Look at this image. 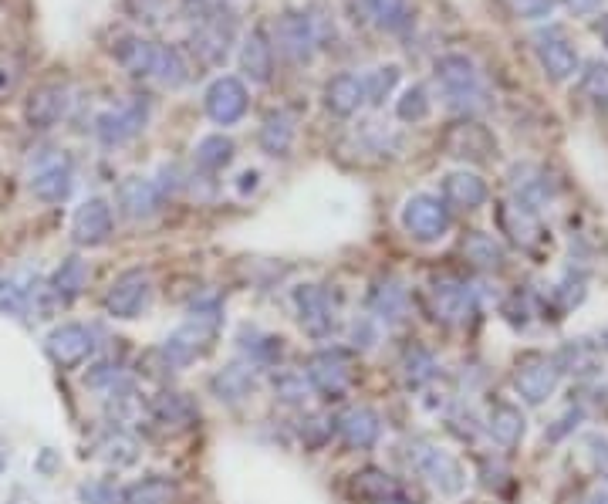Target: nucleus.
I'll return each mask as SVG.
<instances>
[{
    "label": "nucleus",
    "mask_w": 608,
    "mask_h": 504,
    "mask_svg": "<svg viewBox=\"0 0 608 504\" xmlns=\"http://www.w3.org/2000/svg\"><path fill=\"white\" fill-rule=\"evenodd\" d=\"M183 14L193 24V51L203 65H223L230 55V44L237 38V21L230 11L210 4V0H183Z\"/></svg>",
    "instance_id": "1"
},
{
    "label": "nucleus",
    "mask_w": 608,
    "mask_h": 504,
    "mask_svg": "<svg viewBox=\"0 0 608 504\" xmlns=\"http://www.w3.org/2000/svg\"><path fill=\"white\" fill-rule=\"evenodd\" d=\"M220 329V302L217 298H207V302H196L190 318L163 342V356L173 369H183L190 362L203 359L217 339Z\"/></svg>",
    "instance_id": "2"
},
{
    "label": "nucleus",
    "mask_w": 608,
    "mask_h": 504,
    "mask_svg": "<svg viewBox=\"0 0 608 504\" xmlns=\"http://www.w3.org/2000/svg\"><path fill=\"white\" fill-rule=\"evenodd\" d=\"M436 82H440L446 105L460 116H480L490 109V92L467 55H443L436 61Z\"/></svg>",
    "instance_id": "3"
},
{
    "label": "nucleus",
    "mask_w": 608,
    "mask_h": 504,
    "mask_svg": "<svg viewBox=\"0 0 608 504\" xmlns=\"http://www.w3.org/2000/svg\"><path fill=\"white\" fill-rule=\"evenodd\" d=\"M409 464L416 474H423L433 491H440L443 498H460L467 488V471H463L460 457L450 450L429 444V440H409Z\"/></svg>",
    "instance_id": "4"
},
{
    "label": "nucleus",
    "mask_w": 608,
    "mask_h": 504,
    "mask_svg": "<svg viewBox=\"0 0 608 504\" xmlns=\"http://www.w3.org/2000/svg\"><path fill=\"white\" fill-rule=\"evenodd\" d=\"M480 298L484 291L463 278H453V274H443V278H433L429 285V308H433V318L443 325H470L480 312Z\"/></svg>",
    "instance_id": "5"
},
{
    "label": "nucleus",
    "mask_w": 608,
    "mask_h": 504,
    "mask_svg": "<svg viewBox=\"0 0 608 504\" xmlns=\"http://www.w3.org/2000/svg\"><path fill=\"white\" fill-rule=\"evenodd\" d=\"M399 224L413 241L419 244H436L450 234V207L443 203V197H433V193H413L399 210Z\"/></svg>",
    "instance_id": "6"
},
{
    "label": "nucleus",
    "mask_w": 608,
    "mask_h": 504,
    "mask_svg": "<svg viewBox=\"0 0 608 504\" xmlns=\"http://www.w3.org/2000/svg\"><path fill=\"white\" fill-rule=\"evenodd\" d=\"M561 383V369L554 356L544 352H524L514 366V389L527 406H541L554 396V389Z\"/></svg>",
    "instance_id": "7"
},
{
    "label": "nucleus",
    "mask_w": 608,
    "mask_h": 504,
    "mask_svg": "<svg viewBox=\"0 0 608 504\" xmlns=\"http://www.w3.org/2000/svg\"><path fill=\"white\" fill-rule=\"evenodd\" d=\"M291 305L298 312V325L311 339H328L338 329V308L328 288L321 285H298L291 291Z\"/></svg>",
    "instance_id": "8"
},
{
    "label": "nucleus",
    "mask_w": 608,
    "mask_h": 504,
    "mask_svg": "<svg viewBox=\"0 0 608 504\" xmlns=\"http://www.w3.org/2000/svg\"><path fill=\"white\" fill-rule=\"evenodd\" d=\"M304 376H308V383L318 396H325V400H342L348 389H352V379H355L352 356H348L345 349H321L308 359Z\"/></svg>",
    "instance_id": "9"
},
{
    "label": "nucleus",
    "mask_w": 608,
    "mask_h": 504,
    "mask_svg": "<svg viewBox=\"0 0 608 504\" xmlns=\"http://www.w3.org/2000/svg\"><path fill=\"white\" fill-rule=\"evenodd\" d=\"M149 298H152L149 271L129 268L112 281L109 291H105V312L112 318H122V322H132V318H139L149 308Z\"/></svg>",
    "instance_id": "10"
},
{
    "label": "nucleus",
    "mask_w": 608,
    "mask_h": 504,
    "mask_svg": "<svg viewBox=\"0 0 608 504\" xmlns=\"http://www.w3.org/2000/svg\"><path fill=\"white\" fill-rule=\"evenodd\" d=\"M31 193L44 203H61L68 200L71 187H75V166L65 153L51 149V153H41L31 166Z\"/></svg>",
    "instance_id": "11"
},
{
    "label": "nucleus",
    "mask_w": 608,
    "mask_h": 504,
    "mask_svg": "<svg viewBox=\"0 0 608 504\" xmlns=\"http://www.w3.org/2000/svg\"><path fill=\"white\" fill-rule=\"evenodd\" d=\"M146 122H149V102L132 95V99H125L122 105H115V109L102 112V116L95 119V136L102 139L105 146H122L129 143V139H136L139 132L146 129Z\"/></svg>",
    "instance_id": "12"
},
{
    "label": "nucleus",
    "mask_w": 608,
    "mask_h": 504,
    "mask_svg": "<svg viewBox=\"0 0 608 504\" xmlns=\"http://www.w3.org/2000/svg\"><path fill=\"white\" fill-rule=\"evenodd\" d=\"M534 55H538L544 75H548L551 82H568L581 65L575 44L568 41L565 28H558V24L534 34Z\"/></svg>",
    "instance_id": "13"
},
{
    "label": "nucleus",
    "mask_w": 608,
    "mask_h": 504,
    "mask_svg": "<svg viewBox=\"0 0 608 504\" xmlns=\"http://www.w3.org/2000/svg\"><path fill=\"white\" fill-rule=\"evenodd\" d=\"M277 44H281V51L291 61L304 65V61L315 58V51L321 44L318 21L304 11H284L281 17H277Z\"/></svg>",
    "instance_id": "14"
},
{
    "label": "nucleus",
    "mask_w": 608,
    "mask_h": 504,
    "mask_svg": "<svg viewBox=\"0 0 608 504\" xmlns=\"http://www.w3.org/2000/svg\"><path fill=\"white\" fill-rule=\"evenodd\" d=\"M44 349H48V356L55 366L75 369L95 352V332L82 322H65V325H58V329L48 332Z\"/></svg>",
    "instance_id": "15"
},
{
    "label": "nucleus",
    "mask_w": 608,
    "mask_h": 504,
    "mask_svg": "<svg viewBox=\"0 0 608 504\" xmlns=\"http://www.w3.org/2000/svg\"><path fill=\"white\" fill-rule=\"evenodd\" d=\"M247 85L234 75H223L207 88V99H203V109L207 116L217 122V126H237L240 119L247 116Z\"/></svg>",
    "instance_id": "16"
},
{
    "label": "nucleus",
    "mask_w": 608,
    "mask_h": 504,
    "mask_svg": "<svg viewBox=\"0 0 608 504\" xmlns=\"http://www.w3.org/2000/svg\"><path fill=\"white\" fill-rule=\"evenodd\" d=\"M112 203L105 197H88L71 217V237L82 247H98L112 237Z\"/></svg>",
    "instance_id": "17"
},
{
    "label": "nucleus",
    "mask_w": 608,
    "mask_h": 504,
    "mask_svg": "<svg viewBox=\"0 0 608 504\" xmlns=\"http://www.w3.org/2000/svg\"><path fill=\"white\" fill-rule=\"evenodd\" d=\"M497 224L517 247L524 251H534L541 241H544V227H541V217L534 207H527L521 200H504L497 207Z\"/></svg>",
    "instance_id": "18"
},
{
    "label": "nucleus",
    "mask_w": 608,
    "mask_h": 504,
    "mask_svg": "<svg viewBox=\"0 0 608 504\" xmlns=\"http://www.w3.org/2000/svg\"><path fill=\"white\" fill-rule=\"evenodd\" d=\"M115 200H119V210L129 220H149L152 214H159L166 197L159 193L156 180H146V176H125L119 183Z\"/></svg>",
    "instance_id": "19"
},
{
    "label": "nucleus",
    "mask_w": 608,
    "mask_h": 504,
    "mask_svg": "<svg viewBox=\"0 0 608 504\" xmlns=\"http://www.w3.org/2000/svg\"><path fill=\"white\" fill-rule=\"evenodd\" d=\"M369 312L375 322H386V325H399L406 322L409 315V291L399 278H379L369 291Z\"/></svg>",
    "instance_id": "20"
},
{
    "label": "nucleus",
    "mask_w": 608,
    "mask_h": 504,
    "mask_svg": "<svg viewBox=\"0 0 608 504\" xmlns=\"http://www.w3.org/2000/svg\"><path fill=\"white\" fill-rule=\"evenodd\" d=\"M68 105L71 99L65 85H41L31 92L28 105H24V116H28L34 129H51L68 116Z\"/></svg>",
    "instance_id": "21"
},
{
    "label": "nucleus",
    "mask_w": 608,
    "mask_h": 504,
    "mask_svg": "<svg viewBox=\"0 0 608 504\" xmlns=\"http://www.w3.org/2000/svg\"><path fill=\"white\" fill-rule=\"evenodd\" d=\"M507 180H511L514 200H521V203H527V207H534V210H541L544 203L554 197V180L548 176V170H541V166H534V163L511 166Z\"/></svg>",
    "instance_id": "22"
},
{
    "label": "nucleus",
    "mask_w": 608,
    "mask_h": 504,
    "mask_svg": "<svg viewBox=\"0 0 608 504\" xmlns=\"http://www.w3.org/2000/svg\"><path fill=\"white\" fill-rule=\"evenodd\" d=\"M335 423H338V433H342V440L352 450L375 447V440H379V433H382L379 413L369 410V406H348V410Z\"/></svg>",
    "instance_id": "23"
},
{
    "label": "nucleus",
    "mask_w": 608,
    "mask_h": 504,
    "mask_svg": "<svg viewBox=\"0 0 608 504\" xmlns=\"http://www.w3.org/2000/svg\"><path fill=\"white\" fill-rule=\"evenodd\" d=\"M484 427H487L490 437H494V444H500L504 450H514L524 440L527 420H524L521 406H514V403H507V400H497V403H490Z\"/></svg>",
    "instance_id": "24"
},
{
    "label": "nucleus",
    "mask_w": 608,
    "mask_h": 504,
    "mask_svg": "<svg viewBox=\"0 0 608 504\" xmlns=\"http://www.w3.org/2000/svg\"><path fill=\"white\" fill-rule=\"evenodd\" d=\"M554 362H558L561 376L568 373L575 379H592L602 373V349H598L592 339H571L558 349Z\"/></svg>",
    "instance_id": "25"
},
{
    "label": "nucleus",
    "mask_w": 608,
    "mask_h": 504,
    "mask_svg": "<svg viewBox=\"0 0 608 504\" xmlns=\"http://www.w3.org/2000/svg\"><path fill=\"white\" fill-rule=\"evenodd\" d=\"M487 183L477 173L456 170L443 176V203L453 210H477L487 203Z\"/></svg>",
    "instance_id": "26"
},
{
    "label": "nucleus",
    "mask_w": 608,
    "mask_h": 504,
    "mask_svg": "<svg viewBox=\"0 0 608 504\" xmlns=\"http://www.w3.org/2000/svg\"><path fill=\"white\" fill-rule=\"evenodd\" d=\"M210 389L223 403L247 400L257 389V366H250V362H230V366H223L220 373L210 379Z\"/></svg>",
    "instance_id": "27"
},
{
    "label": "nucleus",
    "mask_w": 608,
    "mask_h": 504,
    "mask_svg": "<svg viewBox=\"0 0 608 504\" xmlns=\"http://www.w3.org/2000/svg\"><path fill=\"white\" fill-rule=\"evenodd\" d=\"M365 105V85H362V75H352V72H342L335 75L332 82L325 85V109L332 116H355Z\"/></svg>",
    "instance_id": "28"
},
{
    "label": "nucleus",
    "mask_w": 608,
    "mask_h": 504,
    "mask_svg": "<svg viewBox=\"0 0 608 504\" xmlns=\"http://www.w3.org/2000/svg\"><path fill=\"white\" fill-rule=\"evenodd\" d=\"M240 68L247 72L250 82L264 85L271 82L274 75V48L271 41H267V34L261 28H254L244 38V44H240Z\"/></svg>",
    "instance_id": "29"
},
{
    "label": "nucleus",
    "mask_w": 608,
    "mask_h": 504,
    "mask_svg": "<svg viewBox=\"0 0 608 504\" xmlns=\"http://www.w3.org/2000/svg\"><path fill=\"white\" fill-rule=\"evenodd\" d=\"M237 346L240 352L247 356L250 366H277V359L284 356V346H281V339L271 332H264V329H257V325H240V332H237Z\"/></svg>",
    "instance_id": "30"
},
{
    "label": "nucleus",
    "mask_w": 608,
    "mask_h": 504,
    "mask_svg": "<svg viewBox=\"0 0 608 504\" xmlns=\"http://www.w3.org/2000/svg\"><path fill=\"white\" fill-rule=\"evenodd\" d=\"M159 44L149 38H122L115 44V58L129 75L136 78H152V68H156Z\"/></svg>",
    "instance_id": "31"
},
{
    "label": "nucleus",
    "mask_w": 608,
    "mask_h": 504,
    "mask_svg": "<svg viewBox=\"0 0 608 504\" xmlns=\"http://www.w3.org/2000/svg\"><path fill=\"white\" fill-rule=\"evenodd\" d=\"M149 417L163 427H190L196 420V406L186 393H159L149 400Z\"/></svg>",
    "instance_id": "32"
},
{
    "label": "nucleus",
    "mask_w": 608,
    "mask_h": 504,
    "mask_svg": "<svg viewBox=\"0 0 608 504\" xmlns=\"http://www.w3.org/2000/svg\"><path fill=\"white\" fill-rule=\"evenodd\" d=\"M51 291H55L58 295V302L65 305V302H71V298H78L85 291V285H88V264L78 258V254H71V258H65L61 261V268L51 274Z\"/></svg>",
    "instance_id": "33"
},
{
    "label": "nucleus",
    "mask_w": 608,
    "mask_h": 504,
    "mask_svg": "<svg viewBox=\"0 0 608 504\" xmlns=\"http://www.w3.org/2000/svg\"><path fill=\"white\" fill-rule=\"evenodd\" d=\"M494 149V139L484 126L477 122H463V126L453 129L450 136V153L460 159H487V153Z\"/></svg>",
    "instance_id": "34"
},
{
    "label": "nucleus",
    "mask_w": 608,
    "mask_h": 504,
    "mask_svg": "<svg viewBox=\"0 0 608 504\" xmlns=\"http://www.w3.org/2000/svg\"><path fill=\"white\" fill-rule=\"evenodd\" d=\"M291 146H294V119L284 109H277L261 126V149L267 156H288Z\"/></svg>",
    "instance_id": "35"
},
{
    "label": "nucleus",
    "mask_w": 608,
    "mask_h": 504,
    "mask_svg": "<svg viewBox=\"0 0 608 504\" xmlns=\"http://www.w3.org/2000/svg\"><path fill=\"white\" fill-rule=\"evenodd\" d=\"M463 258L473 261L477 268L484 271H500L504 268V244L497 241L494 234H484V231H473L467 234V241H463Z\"/></svg>",
    "instance_id": "36"
},
{
    "label": "nucleus",
    "mask_w": 608,
    "mask_h": 504,
    "mask_svg": "<svg viewBox=\"0 0 608 504\" xmlns=\"http://www.w3.org/2000/svg\"><path fill=\"white\" fill-rule=\"evenodd\" d=\"M95 454H98V461H102V464H109V467H115V471H122V467H132V464L139 461V444H136V437H129V433L112 430L109 437L98 440Z\"/></svg>",
    "instance_id": "37"
},
{
    "label": "nucleus",
    "mask_w": 608,
    "mask_h": 504,
    "mask_svg": "<svg viewBox=\"0 0 608 504\" xmlns=\"http://www.w3.org/2000/svg\"><path fill=\"white\" fill-rule=\"evenodd\" d=\"M436 373H440V362H436V356L423 346H413L402 356V383H406L409 389H423L436 379Z\"/></svg>",
    "instance_id": "38"
},
{
    "label": "nucleus",
    "mask_w": 608,
    "mask_h": 504,
    "mask_svg": "<svg viewBox=\"0 0 608 504\" xmlns=\"http://www.w3.org/2000/svg\"><path fill=\"white\" fill-rule=\"evenodd\" d=\"M234 153H237L234 139L223 136V132H213V136H203L200 143H196V149H193L196 166H200V170H210V173L223 170V166H227L230 159H234Z\"/></svg>",
    "instance_id": "39"
},
{
    "label": "nucleus",
    "mask_w": 608,
    "mask_h": 504,
    "mask_svg": "<svg viewBox=\"0 0 608 504\" xmlns=\"http://www.w3.org/2000/svg\"><path fill=\"white\" fill-rule=\"evenodd\" d=\"M362 4L382 31H406L409 24H413L409 0H362Z\"/></svg>",
    "instance_id": "40"
},
{
    "label": "nucleus",
    "mask_w": 608,
    "mask_h": 504,
    "mask_svg": "<svg viewBox=\"0 0 608 504\" xmlns=\"http://www.w3.org/2000/svg\"><path fill=\"white\" fill-rule=\"evenodd\" d=\"M169 498H173V484L166 477H146L119 491V504H169Z\"/></svg>",
    "instance_id": "41"
},
{
    "label": "nucleus",
    "mask_w": 608,
    "mask_h": 504,
    "mask_svg": "<svg viewBox=\"0 0 608 504\" xmlns=\"http://www.w3.org/2000/svg\"><path fill=\"white\" fill-rule=\"evenodd\" d=\"M152 78L166 88H180L186 78H190V68H186L183 55L169 44H159V55H156V68H152Z\"/></svg>",
    "instance_id": "42"
},
{
    "label": "nucleus",
    "mask_w": 608,
    "mask_h": 504,
    "mask_svg": "<svg viewBox=\"0 0 608 504\" xmlns=\"http://www.w3.org/2000/svg\"><path fill=\"white\" fill-rule=\"evenodd\" d=\"M31 312V281L0 278V315L24 318Z\"/></svg>",
    "instance_id": "43"
},
{
    "label": "nucleus",
    "mask_w": 608,
    "mask_h": 504,
    "mask_svg": "<svg viewBox=\"0 0 608 504\" xmlns=\"http://www.w3.org/2000/svg\"><path fill=\"white\" fill-rule=\"evenodd\" d=\"M588 291V278L575 268H568L565 274L558 278V285L551 288V302L558 312H571L575 305H581V298H585Z\"/></svg>",
    "instance_id": "44"
},
{
    "label": "nucleus",
    "mask_w": 608,
    "mask_h": 504,
    "mask_svg": "<svg viewBox=\"0 0 608 504\" xmlns=\"http://www.w3.org/2000/svg\"><path fill=\"white\" fill-rule=\"evenodd\" d=\"M274 393L288 406H304L315 389H311L308 376L298 373V369H281V373H274Z\"/></svg>",
    "instance_id": "45"
},
{
    "label": "nucleus",
    "mask_w": 608,
    "mask_h": 504,
    "mask_svg": "<svg viewBox=\"0 0 608 504\" xmlns=\"http://www.w3.org/2000/svg\"><path fill=\"white\" fill-rule=\"evenodd\" d=\"M399 82V68L396 65H379L372 72L362 75V85H365V102L372 105H382L392 95V88Z\"/></svg>",
    "instance_id": "46"
},
{
    "label": "nucleus",
    "mask_w": 608,
    "mask_h": 504,
    "mask_svg": "<svg viewBox=\"0 0 608 504\" xmlns=\"http://www.w3.org/2000/svg\"><path fill=\"white\" fill-rule=\"evenodd\" d=\"M396 116L402 122H423L429 116V95L423 85H413L402 92V99L396 102Z\"/></svg>",
    "instance_id": "47"
},
{
    "label": "nucleus",
    "mask_w": 608,
    "mask_h": 504,
    "mask_svg": "<svg viewBox=\"0 0 608 504\" xmlns=\"http://www.w3.org/2000/svg\"><path fill=\"white\" fill-rule=\"evenodd\" d=\"M355 491L362 494V498H382V494L396 491V484H392V477L386 471H379V467H365L362 474H355Z\"/></svg>",
    "instance_id": "48"
},
{
    "label": "nucleus",
    "mask_w": 608,
    "mask_h": 504,
    "mask_svg": "<svg viewBox=\"0 0 608 504\" xmlns=\"http://www.w3.org/2000/svg\"><path fill=\"white\" fill-rule=\"evenodd\" d=\"M581 450H585V457L592 461V467L598 474H608V437L598 430H588L585 437H581Z\"/></svg>",
    "instance_id": "49"
},
{
    "label": "nucleus",
    "mask_w": 608,
    "mask_h": 504,
    "mask_svg": "<svg viewBox=\"0 0 608 504\" xmlns=\"http://www.w3.org/2000/svg\"><path fill=\"white\" fill-rule=\"evenodd\" d=\"M581 88L592 99H608V61H588L581 72Z\"/></svg>",
    "instance_id": "50"
},
{
    "label": "nucleus",
    "mask_w": 608,
    "mask_h": 504,
    "mask_svg": "<svg viewBox=\"0 0 608 504\" xmlns=\"http://www.w3.org/2000/svg\"><path fill=\"white\" fill-rule=\"evenodd\" d=\"M328 437H332V420H325V417H308V420H301V440H304V447H321Z\"/></svg>",
    "instance_id": "51"
},
{
    "label": "nucleus",
    "mask_w": 608,
    "mask_h": 504,
    "mask_svg": "<svg viewBox=\"0 0 608 504\" xmlns=\"http://www.w3.org/2000/svg\"><path fill=\"white\" fill-rule=\"evenodd\" d=\"M517 14L521 17H531V21H538V17H548L554 7H558V0H514Z\"/></svg>",
    "instance_id": "52"
},
{
    "label": "nucleus",
    "mask_w": 608,
    "mask_h": 504,
    "mask_svg": "<svg viewBox=\"0 0 608 504\" xmlns=\"http://www.w3.org/2000/svg\"><path fill=\"white\" fill-rule=\"evenodd\" d=\"M352 339H355V346H362V349L372 346V342H375V329H372L369 318H362V322L352 325Z\"/></svg>",
    "instance_id": "53"
},
{
    "label": "nucleus",
    "mask_w": 608,
    "mask_h": 504,
    "mask_svg": "<svg viewBox=\"0 0 608 504\" xmlns=\"http://www.w3.org/2000/svg\"><path fill=\"white\" fill-rule=\"evenodd\" d=\"M598 4H602V0H568L571 14H578V17L595 14V11H598Z\"/></svg>",
    "instance_id": "54"
},
{
    "label": "nucleus",
    "mask_w": 608,
    "mask_h": 504,
    "mask_svg": "<svg viewBox=\"0 0 608 504\" xmlns=\"http://www.w3.org/2000/svg\"><path fill=\"white\" fill-rule=\"evenodd\" d=\"M372 504H413V501H409V498H406V494H402V491L396 488V491L382 494V498H375Z\"/></svg>",
    "instance_id": "55"
},
{
    "label": "nucleus",
    "mask_w": 608,
    "mask_h": 504,
    "mask_svg": "<svg viewBox=\"0 0 608 504\" xmlns=\"http://www.w3.org/2000/svg\"><path fill=\"white\" fill-rule=\"evenodd\" d=\"M257 180H261V176H257L254 170H247V173H240V183H237V187H240V193H247V190H254L257 187Z\"/></svg>",
    "instance_id": "56"
},
{
    "label": "nucleus",
    "mask_w": 608,
    "mask_h": 504,
    "mask_svg": "<svg viewBox=\"0 0 608 504\" xmlns=\"http://www.w3.org/2000/svg\"><path fill=\"white\" fill-rule=\"evenodd\" d=\"M581 504H608V491H602V488L588 491L585 498H581Z\"/></svg>",
    "instance_id": "57"
},
{
    "label": "nucleus",
    "mask_w": 608,
    "mask_h": 504,
    "mask_svg": "<svg viewBox=\"0 0 608 504\" xmlns=\"http://www.w3.org/2000/svg\"><path fill=\"white\" fill-rule=\"evenodd\" d=\"M453 423H463V413H456ZM467 423H473V417H467ZM456 433H460V437L467 440V437H473V433H477V427H456Z\"/></svg>",
    "instance_id": "58"
},
{
    "label": "nucleus",
    "mask_w": 608,
    "mask_h": 504,
    "mask_svg": "<svg viewBox=\"0 0 608 504\" xmlns=\"http://www.w3.org/2000/svg\"><path fill=\"white\" fill-rule=\"evenodd\" d=\"M598 34H602V41H605V48H608V14L598 21Z\"/></svg>",
    "instance_id": "59"
}]
</instances>
